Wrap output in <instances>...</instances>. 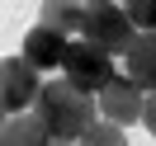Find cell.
Masks as SVG:
<instances>
[{"instance_id": "obj_4", "label": "cell", "mask_w": 156, "mask_h": 146, "mask_svg": "<svg viewBox=\"0 0 156 146\" xmlns=\"http://www.w3.org/2000/svg\"><path fill=\"white\" fill-rule=\"evenodd\" d=\"M38 90H43V76H38L24 57H0V108H5L10 118L24 113V108L33 113Z\"/></svg>"}, {"instance_id": "obj_15", "label": "cell", "mask_w": 156, "mask_h": 146, "mask_svg": "<svg viewBox=\"0 0 156 146\" xmlns=\"http://www.w3.org/2000/svg\"><path fill=\"white\" fill-rule=\"evenodd\" d=\"M52 146H80V141H52Z\"/></svg>"}, {"instance_id": "obj_13", "label": "cell", "mask_w": 156, "mask_h": 146, "mask_svg": "<svg viewBox=\"0 0 156 146\" xmlns=\"http://www.w3.org/2000/svg\"><path fill=\"white\" fill-rule=\"evenodd\" d=\"M80 5H85V10H90V5H114V0H80Z\"/></svg>"}, {"instance_id": "obj_10", "label": "cell", "mask_w": 156, "mask_h": 146, "mask_svg": "<svg viewBox=\"0 0 156 146\" xmlns=\"http://www.w3.org/2000/svg\"><path fill=\"white\" fill-rule=\"evenodd\" d=\"M80 146H128V132L118 123H104V118H99V123L80 137Z\"/></svg>"}, {"instance_id": "obj_6", "label": "cell", "mask_w": 156, "mask_h": 146, "mask_svg": "<svg viewBox=\"0 0 156 146\" xmlns=\"http://www.w3.org/2000/svg\"><path fill=\"white\" fill-rule=\"evenodd\" d=\"M66 47H71V38H62V33H52V29H43V24H33V29L24 33V52H19V57L43 76V71H62Z\"/></svg>"}, {"instance_id": "obj_8", "label": "cell", "mask_w": 156, "mask_h": 146, "mask_svg": "<svg viewBox=\"0 0 156 146\" xmlns=\"http://www.w3.org/2000/svg\"><path fill=\"white\" fill-rule=\"evenodd\" d=\"M38 24L76 42V38H80V29H85V5H80V0H43Z\"/></svg>"}, {"instance_id": "obj_12", "label": "cell", "mask_w": 156, "mask_h": 146, "mask_svg": "<svg viewBox=\"0 0 156 146\" xmlns=\"http://www.w3.org/2000/svg\"><path fill=\"white\" fill-rule=\"evenodd\" d=\"M142 127L156 137V94H147V104H142Z\"/></svg>"}, {"instance_id": "obj_9", "label": "cell", "mask_w": 156, "mask_h": 146, "mask_svg": "<svg viewBox=\"0 0 156 146\" xmlns=\"http://www.w3.org/2000/svg\"><path fill=\"white\" fill-rule=\"evenodd\" d=\"M0 146H52V137L33 113H14L5 123V132H0Z\"/></svg>"}, {"instance_id": "obj_11", "label": "cell", "mask_w": 156, "mask_h": 146, "mask_svg": "<svg viewBox=\"0 0 156 146\" xmlns=\"http://www.w3.org/2000/svg\"><path fill=\"white\" fill-rule=\"evenodd\" d=\"M123 10L137 33H156V0H123Z\"/></svg>"}, {"instance_id": "obj_7", "label": "cell", "mask_w": 156, "mask_h": 146, "mask_svg": "<svg viewBox=\"0 0 156 146\" xmlns=\"http://www.w3.org/2000/svg\"><path fill=\"white\" fill-rule=\"evenodd\" d=\"M123 76L142 94H156V33H137L133 52L123 57Z\"/></svg>"}, {"instance_id": "obj_1", "label": "cell", "mask_w": 156, "mask_h": 146, "mask_svg": "<svg viewBox=\"0 0 156 146\" xmlns=\"http://www.w3.org/2000/svg\"><path fill=\"white\" fill-rule=\"evenodd\" d=\"M33 118L48 127L52 141H80V137L99 123V104H95V94L66 85V80H43Z\"/></svg>"}, {"instance_id": "obj_2", "label": "cell", "mask_w": 156, "mask_h": 146, "mask_svg": "<svg viewBox=\"0 0 156 146\" xmlns=\"http://www.w3.org/2000/svg\"><path fill=\"white\" fill-rule=\"evenodd\" d=\"M62 80L76 85V90H85V94H99L104 85H114V80H118V61L109 57L104 47L76 38V42L66 47V61H62Z\"/></svg>"}, {"instance_id": "obj_5", "label": "cell", "mask_w": 156, "mask_h": 146, "mask_svg": "<svg viewBox=\"0 0 156 146\" xmlns=\"http://www.w3.org/2000/svg\"><path fill=\"white\" fill-rule=\"evenodd\" d=\"M95 104H99V118H104V123H118V127L128 132L133 123H142V104H147V94H142L128 76H118L114 85H104V90L95 94Z\"/></svg>"}, {"instance_id": "obj_3", "label": "cell", "mask_w": 156, "mask_h": 146, "mask_svg": "<svg viewBox=\"0 0 156 146\" xmlns=\"http://www.w3.org/2000/svg\"><path fill=\"white\" fill-rule=\"evenodd\" d=\"M80 38L95 42V47H104L109 57H128L133 42H137V29H133V19H128V10L114 0V5H90V10H85Z\"/></svg>"}, {"instance_id": "obj_14", "label": "cell", "mask_w": 156, "mask_h": 146, "mask_svg": "<svg viewBox=\"0 0 156 146\" xmlns=\"http://www.w3.org/2000/svg\"><path fill=\"white\" fill-rule=\"evenodd\" d=\"M5 123H10V113H5V108H0V132H5Z\"/></svg>"}]
</instances>
